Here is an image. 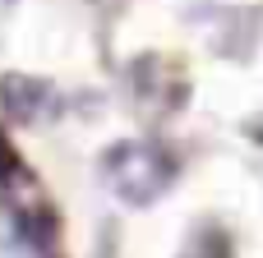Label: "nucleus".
Segmentation results:
<instances>
[{"label": "nucleus", "mask_w": 263, "mask_h": 258, "mask_svg": "<svg viewBox=\"0 0 263 258\" xmlns=\"http://www.w3.org/2000/svg\"><path fill=\"white\" fill-rule=\"evenodd\" d=\"M102 180H106V189H111L120 203L148 208V203H157V199L171 189L176 162H171L166 148L143 143V138H129V143H116V148L102 157Z\"/></svg>", "instance_id": "1"}, {"label": "nucleus", "mask_w": 263, "mask_h": 258, "mask_svg": "<svg viewBox=\"0 0 263 258\" xmlns=\"http://www.w3.org/2000/svg\"><path fill=\"white\" fill-rule=\"evenodd\" d=\"M0 102H5V111H9L14 120L32 125V120L42 115V106H51V88L37 83V78L9 74V78H0Z\"/></svg>", "instance_id": "2"}]
</instances>
